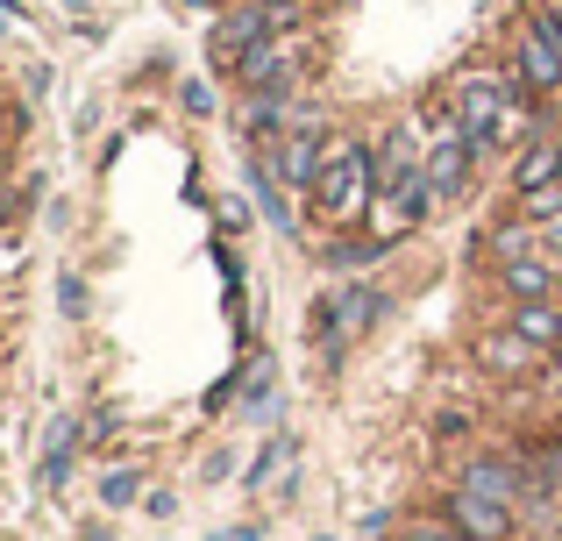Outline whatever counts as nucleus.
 I'll return each mask as SVG.
<instances>
[{"label":"nucleus","mask_w":562,"mask_h":541,"mask_svg":"<svg viewBox=\"0 0 562 541\" xmlns=\"http://www.w3.org/2000/svg\"><path fill=\"white\" fill-rule=\"evenodd\" d=\"M306 200H314V222H328L335 236L363 228V214L378 207V150L363 136H335L321 179L306 185Z\"/></svg>","instance_id":"f257e3e1"},{"label":"nucleus","mask_w":562,"mask_h":541,"mask_svg":"<svg viewBox=\"0 0 562 541\" xmlns=\"http://www.w3.org/2000/svg\"><path fill=\"white\" fill-rule=\"evenodd\" d=\"M384 320V292L378 285H363V278H349V285H328L314 300V342H321V357H328V371L342 363V349L349 342H363Z\"/></svg>","instance_id":"f03ea898"},{"label":"nucleus","mask_w":562,"mask_h":541,"mask_svg":"<svg viewBox=\"0 0 562 541\" xmlns=\"http://www.w3.org/2000/svg\"><path fill=\"white\" fill-rule=\"evenodd\" d=\"M456 485L463 492H484V499H498L506 514H527V506L541 499V477L527 457H506V449H484V457H470L463 471H456Z\"/></svg>","instance_id":"7ed1b4c3"},{"label":"nucleus","mask_w":562,"mask_h":541,"mask_svg":"<svg viewBox=\"0 0 562 541\" xmlns=\"http://www.w3.org/2000/svg\"><path fill=\"white\" fill-rule=\"evenodd\" d=\"M506 71H513V86H520L527 100H555V93H562V50L541 36L535 14H520V22H513V36H506Z\"/></svg>","instance_id":"20e7f679"},{"label":"nucleus","mask_w":562,"mask_h":541,"mask_svg":"<svg viewBox=\"0 0 562 541\" xmlns=\"http://www.w3.org/2000/svg\"><path fill=\"white\" fill-rule=\"evenodd\" d=\"M300 65H306V43L292 36V29H278V36H263L257 50L235 65V86H243V93H292V86H300Z\"/></svg>","instance_id":"39448f33"},{"label":"nucleus","mask_w":562,"mask_h":541,"mask_svg":"<svg viewBox=\"0 0 562 541\" xmlns=\"http://www.w3.org/2000/svg\"><path fill=\"white\" fill-rule=\"evenodd\" d=\"M470 357H477V371L498 377V385H527V377L549 371V349H535L527 335H513L506 320H498V328H484L477 342H470Z\"/></svg>","instance_id":"423d86ee"},{"label":"nucleus","mask_w":562,"mask_h":541,"mask_svg":"<svg viewBox=\"0 0 562 541\" xmlns=\"http://www.w3.org/2000/svg\"><path fill=\"white\" fill-rule=\"evenodd\" d=\"M263 36H278L271 8H263V0H235V8L214 22V36H206V57H214L221 71H235V65H243V57L263 43Z\"/></svg>","instance_id":"0eeeda50"},{"label":"nucleus","mask_w":562,"mask_h":541,"mask_svg":"<svg viewBox=\"0 0 562 541\" xmlns=\"http://www.w3.org/2000/svg\"><path fill=\"white\" fill-rule=\"evenodd\" d=\"M441 520H456L470 541H513V528H520V514H506L498 499H484V492H463V485H449L441 492V506H435Z\"/></svg>","instance_id":"6e6552de"},{"label":"nucleus","mask_w":562,"mask_h":541,"mask_svg":"<svg viewBox=\"0 0 562 541\" xmlns=\"http://www.w3.org/2000/svg\"><path fill=\"white\" fill-rule=\"evenodd\" d=\"M492 285L506 306H527V300H555L562 271L549 264V257H513V264H492Z\"/></svg>","instance_id":"1a4fd4ad"},{"label":"nucleus","mask_w":562,"mask_h":541,"mask_svg":"<svg viewBox=\"0 0 562 541\" xmlns=\"http://www.w3.org/2000/svg\"><path fill=\"white\" fill-rule=\"evenodd\" d=\"M513 200L527 193H549V185H562V136H535L527 150H513V171H506Z\"/></svg>","instance_id":"9d476101"},{"label":"nucleus","mask_w":562,"mask_h":541,"mask_svg":"<svg viewBox=\"0 0 562 541\" xmlns=\"http://www.w3.org/2000/svg\"><path fill=\"white\" fill-rule=\"evenodd\" d=\"M243 179H249V200H257V214H263V222H271L278 236H292V228H300V222H292V200H285L292 185L271 171V157H263V150H249V157H243Z\"/></svg>","instance_id":"9b49d317"},{"label":"nucleus","mask_w":562,"mask_h":541,"mask_svg":"<svg viewBox=\"0 0 562 541\" xmlns=\"http://www.w3.org/2000/svg\"><path fill=\"white\" fill-rule=\"evenodd\" d=\"M71 463H79V420H71V414H57V420H50V435H43L36 485H43V492H57V485L71 477Z\"/></svg>","instance_id":"f8f14e48"},{"label":"nucleus","mask_w":562,"mask_h":541,"mask_svg":"<svg viewBox=\"0 0 562 541\" xmlns=\"http://www.w3.org/2000/svg\"><path fill=\"white\" fill-rule=\"evenodd\" d=\"M384 257H392V243H384V236H357V228H349V236H328V243H321V264L342 271V278L371 271V264H384Z\"/></svg>","instance_id":"ddd939ff"},{"label":"nucleus","mask_w":562,"mask_h":541,"mask_svg":"<svg viewBox=\"0 0 562 541\" xmlns=\"http://www.w3.org/2000/svg\"><path fill=\"white\" fill-rule=\"evenodd\" d=\"M506 328H513V335H527L535 349H555V342H562V306H555V300L506 306Z\"/></svg>","instance_id":"4468645a"},{"label":"nucleus","mask_w":562,"mask_h":541,"mask_svg":"<svg viewBox=\"0 0 562 541\" xmlns=\"http://www.w3.org/2000/svg\"><path fill=\"white\" fill-rule=\"evenodd\" d=\"M235 399H243V414H249V420H271V414H278V371L257 357V363H249V385L235 392Z\"/></svg>","instance_id":"2eb2a0df"},{"label":"nucleus","mask_w":562,"mask_h":541,"mask_svg":"<svg viewBox=\"0 0 562 541\" xmlns=\"http://www.w3.org/2000/svg\"><path fill=\"white\" fill-rule=\"evenodd\" d=\"M527 463H535V477H541V492H549V499L562 506V428L549 435V442H535V449H527Z\"/></svg>","instance_id":"dca6fc26"},{"label":"nucleus","mask_w":562,"mask_h":541,"mask_svg":"<svg viewBox=\"0 0 562 541\" xmlns=\"http://www.w3.org/2000/svg\"><path fill=\"white\" fill-rule=\"evenodd\" d=\"M136 499H143V471L114 463V471L100 477V506H108V514H122V506H136Z\"/></svg>","instance_id":"f3484780"},{"label":"nucleus","mask_w":562,"mask_h":541,"mask_svg":"<svg viewBox=\"0 0 562 541\" xmlns=\"http://www.w3.org/2000/svg\"><path fill=\"white\" fill-rule=\"evenodd\" d=\"M285 457H292V442H285V435H271V442H263L257 457L243 463V485H271V477L285 471Z\"/></svg>","instance_id":"a211bd4d"},{"label":"nucleus","mask_w":562,"mask_h":541,"mask_svg":"<svg viewBox=\"0 0 562 541\" xmlns=\"http://www.w3.org/2000/svg\"><path fill=\"white\" fill-rule=\"evenodd\" d=\"M398 541H470L456 520H441V514H413L406 528H398Z\"/></svg>","instance_id":"6ab92c4d"},{"label":"nucleus","mask_w":562,"mask_h":541,"mask_svg":"<svg viewBox=\"0 0 562 541\" xmlns=\"http://www.w3.org/2000/svg\"><path fill=\"white\" fill-rule=\"evenodd\" d=\"M179 108L186 114H214V86H206V79H186L179 86Z\"/></svg>","instance_id":"aec40b11"},{"label":"nucleus","mask_w":562,"mask_h":541,"mask_svg":"<svg viewBox=\"0 0 562 541\" xmlns=\"http://www.w3.org/2000/svg\"><path fill=\"white\" fill-rule=\"evenodd\" d=\"M527 14H535V22H541V36H549L555 50H562V0H535Z\"/></svg>","instance_id":"412c9836"},{"label":"nucleus","mask_w":562,"mask_h":541,"mask_svg":"<svg viewBox=\"0 0 562 541\" xmlns=\"http://www.w3.org/2000/svg\"><path fill=\"white\" fill-rule=\"evenodd\" d=\"M456 435H470V406H463V414H456V406L435 414V442H456Z\"/></svg>","instance_id":"4be33fe9"},{"label":"nucleus","mask_w":562,"mask_h":541,"mask_svg":"<svg viewBox=\"0 0 562 541\" xmlns=\"http://www.w3.org/2000/svg\"><path fill=\"white\" fill-rule=\"evenodd\" d=\"M57 306L79 320V314H86V278H57Z\"/></svg>","instance_id":"5701e85b"},{"label":"nucleus","mask_w":562,"mask_h":541,"mask_svg":"<svg viewBox=\"0 0 562 541\" xmlns=\"http://www.w3.org/2000/svg\"><path fill=\"white\" fill-rule=\"evenodd\" d=\"M535 228H541V257L562 271V214H549V222H535Z\"/></svg>","instance_id":"b1692460"},{"label":"nucleus","mask_w":562,"mask_h":541,"mask_svg":"<svg viewBox=\"0 0 562 541\" xmlns=\"http://www.w3.org/2000/svg\"><path fill=\"white\" fill-rule=\"evenodd\" d=\"M541 377H549V385H562V342L549 349V371H541Z\"/></svg>","instance_id":"393cba45"},{"label":"nucleus","mask_w":562,"mask_h":541,"mask_svg":"<svg viewBox=\"0 0 562 541\" xmlns=\"http://www.w3.org/2000/svg\"><path fill=\"white\" fill-rule=\"evenodd\" d=\"M14 222V193H0V228H8Z\"/></svg>","instance_id":"a878e982"},{"label":"nucleus","mask_w":562,"mask_h":541,"mask_svg":"<svg viewBox=\"0 0 562 541\" xmlns=\"http://www.w3.org/2000/svg\"><path fill=\"white\" fill-rule=\"evenodd\" d=\"M228 541H263V534H257V528H235V534H228Z\"/></svg>","instance_id":"bb28decb"},{"label":"nucleus","mask_w":562,"mask_h":541,"mask_svg":"<svg viewBox=\"0 0 562 541\" xmlns=\"http://www.w3.org/2000/svg\"><path fill=\"white\" fill-rule=\"evenodd\" d=\"M86 541H114V534H108V528H86Z\"/></svg>","instance_id":"cd10ccee"},{"label":"nucleus","mask_w":562,"mask_h":541,"mask_svg":"<svg viewBox=\"0 0 562 541\" xmlns=\"http://www.w3.org/2000/svg\"><path fill=\"white\" fill-rule=\"evenodd\" d=\"M179 8H206V0H179Z\"/></svg>","instance_id":"c85d7f7f"},{"label":"nucleus","mask_w":562,"mask_h":541,"mask_svg":"<svg viewBox=\"0 0 562 541\" xmlns=\"http://www.w3.org/2000/svg\"><path fill=\"white\" fill-rule=\"evenodd\" d=\"M314 541H342V534H314Z\"/></svg>","instance_id":"c756f323"},{"label":"nucleus","mask_w":562,"mask_h":541,"mask_svg":"<svg viewBox=\"0 0 562 541\" xmlns=\"http://www.w3.org/2000/svg\"><path fill=\"white\" fill-rule=\"evenodd\" d=\"M65 8H86V0H65Z\"/></svg>","instance_id":"7c9ffc66"},{"label":"nucleus","mask_w":562,"mask_h":541,"mask_svg":"<svg viewBox=\"0 0 562 541\" xmlns=\"http://www.w3.org/2000/svg\"><path fill=\"white\" fill-rule=\"evenodd\" d=\"M214 541H228V534H214Z\"/></svg>","instance_id":"2f4dec72"},{"label":"nucleus","mask_w":562,"mask_h":541,"mask_svg":"<svg viewBox=\"0 0 562 541\" xmlns=\"http://www.w3.org/2000/svg\"><path fill=\"white\" fill-rule=\"evenodd\" d=\"M555 300H562V285H555Z\"/></svg>","instance_id":"473e14b6"}]
</instances>
